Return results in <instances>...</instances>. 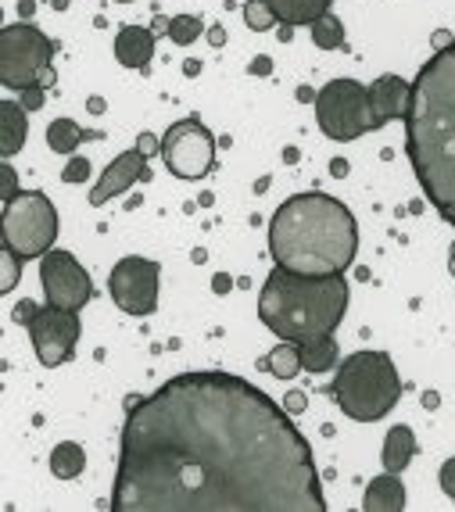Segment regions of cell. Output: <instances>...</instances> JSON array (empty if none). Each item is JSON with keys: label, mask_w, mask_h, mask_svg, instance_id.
<instances>
[{"label": "cell", "mask_w": 455, "mask_h": 512, "mask_svg": "<svg viewBox=\"0 0 455 512\" xmlns=\"http://www.w3.org/2000/svg\"><path fill=\"white\" fill-rule=\"evenodd\" d=\"M158 280H162V265L151 258L129 255L115 262L108 276V294L126 316H151L158 308Z\"/></svg>", "instance_id": "8fae6325"}, {"label": "cell", "mask_w": 455, "mask_h": 512, "mask_svg": "<svg viewBox=\"0 0 455 512\" xmlns=\"http://www.w3.org/2000/svg\"><path fill=\"white\" fill-rule=\"evenodd\" d=\"M208 40H212L215 47H223V40H226V29H223V26H215V29H212V36H208Z\"/></svg>", "instance_id": "836d02e7"}, {"label": "cell", "mask_w": 455, "mask_h": 512, "mask_svg": "<svg viewBox=\"0 0 455 512\" xmlns=\"http://www.w3.org/2000/svg\"><path fill=\"white\" fill-rule=\"evenodd\" d=\"M151 176V169H147V154H140L137 147L133 151H122L115 162L104 165L101 180L94 183V190H90V205H108L112 197L126 194L129 187H137V180H147Z\"/></svg>", "instance_id": "4fadbf2b"}, {"label": "cell", "mask_w": 455, "mask_h": 512, "mask_svg": "<svg viewBox=\"0 0 455 512\" xmlns=\"http://www.w3.org/2000/svg\"><path fill=\"white\" fill-rule=\"evenodd\" d=\"M43 104V86L36 83V86H26V90H22V108L26 111H36Z\"/></svg>", "instance_id": "f546056e"}, {"label": "cell", "mask_w": 455, "mask_h": 512, "mask_svg": "<svg viewBox=\"0 0 455 512\" xmlns=\"http://www.w3.org/2000/svg\"><path fill=\"white\" fill-rule=\"evenodd\" d=\"M201 33H205V22H201V15H176V18H169V40L180 43V47H190V43L198 40Z\"/></svg>", "instance_id": "d4e9b609"}, {"label": "cell", "mask_w": 455, "mask_h": 512, "mask_svg": "<svg viewBox=\"0 0 455 512\" xmlns=\"http://www.w3.org/2000/svg\"><path fill=\"white\" fill-rule=\"evenodd\" d=\"M405 151L438 215L455 226V40L423 61L405 115Z\"/></svg>", "instance_id": "7a4b0ae2"}, {"label": "cell", "mask_w": 455, "mask_h": 512, "mask_svg": "<svg viewBox=\"0 0 455 512\" xmlns=\"http://www.w3.org/2000/svg\"><path fill=\"white\" fill-rule=\"evenodd\" d=\"M115 58L126 69H147L155 58V33L144 26H122L115 36Z\"/></svg>", "instance_id": "9a60e30c"}, {"label": "cell", "mask_w": 455, "mask_h": 512, "mask_svg": "<svg viewBox=\"0 0 455 512\" xmlns=\"http://www.w3.org/2000/svg\"><path fill=\"white\" fill-rule=\"evenodd\" d=\"M309 33H312V43H316L319 51H337V47H344V26L334 11L319 15L309 26Z\"/></svg>", "instance_id": "cb8c5ba5"}, {"label": "cell", "mask_w": 455, "mask_h": 512, "mask_svg": "<svg viewBox=\"0 0 455 512\" xmlns=\"http://www.w3.org/2000/svg\"><path fill=\"white\" fill-rule=\"evenodd\" d=\"M15 169H11V165H4V205H8V201H15Z\"/></svg>", "instance_id": "1f68e13d"}, {"label": "cell", "mask_w": 455, "mask_h": 512, "mask_svg": "<svg viewBox=\"0 0 455 512\" xmlns=\"http://www.w3.org/2000/svg\"><path fill=\"white\" fill-rule=\"evenodd\" d=\"M101 133H90V129H79L72 119H54L47 126V147L58 154H72L83 140H97Z\"/></svg>", "instance_id": "44dd1931"}, {"label": "cell", "mask_w": 455, "mask_h": 512, "mask_svg": "<svg viewBox=\"0 0 455 512\" xmlns=\"http://www.w3.org/2000/svg\"><path fill=\"white\" fill-rule=\"evenodd\" d=\"M54 8H58V11H65V8H69V0H54Z\"/></svg>", "instance_id": "74e56055"}, {"label": "cell", "mask_w": 455, "mask_h": 512, "mask_svg": "<svg viewBox=\"0 0 455 512\" xmlns=\"http://www.w3.org/2000/svg\"><path fill=\"white\" fill-rule=\"evenodd\" d=\"M416 455V434L405 423H398V427L387 430L384 437V452H380V459H384V470L387 473H402L409 462H413Z\"/></svg>", "instance_id": "ac0fdd59"}, {"label": "cell", "mask_w": 455, "mask_h": 512, "mask_svg": "<svg viewBox=\"0 0 455 512\" xmlns=\"http://www.w3.org/2000/svg\"><path fill=\"white\" fill-rule=\"evenodd\" d=\"M162 158L172 176H180V180H205L215 165V137L208 133L205 122L198 119L172 122L162 137Z\"/></svg>", "instance_id": "30bf717a"}, {"label": "cell", "mask_w": 455, "mask_h": 512, "mask_svg": "<svg viewBox=\"0 0 455 512\" xmlns=\"http://www.w3.org/2000/svg\"><path fill=\"white\" fill-rule=\"evenodd\" d=\"M83 466H86V452L79 448L76 441L54 444V452H51V473H54V477L72 480V477H79V473H83Z\"/></svg>", "instance_id": "7402d4cb"}, {"label": "cell", "mask_w": 455, "mask_h": 512, "mask_svg": "<svg viewBox=\"0 0 455 512\" xmlns=\"http://www.w3.org/2000/svg\"><path fill=\"white\" fill-rule=\"evenodd\" d=\"M244 22L251 26V33H266L280 18H276V11L269 8L266 0H248V4H244Z\"/></svg>", "instance_id": "484cf974"}, {"label": "cell", "mask_w": 455, "mask_h": 512, "mask_svg": "<svg viewBox=\"0 0 455 512\" xmlns=\"http://www.w3.org/2000/svg\"><path fill=\"white\" fill-rule=\"evenodd\" d=\"M409 101H413V83L402 76H380L370 83V133L387 122L405 119L409 115Z\"/></svg>", "instance_id": "5bb4252c"}, {"label": "cell", "mask_w": 455, "mask_h": 512, "mask_svg": "<svg viewBox=\"0 0 455 512\" xmlns=\"http://www.w3.org/2000/svg\"><path fill=\"white\" fill-rule=\"evenodd\" d=\"M362 509L366 512H402L405 509V484L398 480V473H380L366 484L362 495Z\"/></svg>", "instance_id": "2e32d148"}, {"label": "cell", "mask_w": 455, "mask_h": 512, "mask_svg": "<svg viewBox=\"0 0 455 512\" xmlns=\"http://www.w3.org/2000/svg\"><path fill=\"white\" fill-rule=\"evenodd\" d=\"M137 151L151 158V154H155V151H162V140H155V137H151V133H144V137L137 140Z\"/></svg>", "instance_id": "4dcf8cb0"}, {"label": "cell", "mask_w": 455, "mask_h": 512, "mask_svg": "<svg viewBox=\"0 0 455 512\" xmlns=\"http://www.w3.org/2000/svg\"><path fill=\"white\" fill-rule=\"evenodd\" d=\"M348 312V280L334 276H301L276 265L258 294V319L280 341H309L341 326Z\"/></svg>", "instance_id": "277c9868"}, {"label": "cell", "mask_w": 455, "mask_h": 512, "mask_svg": "<svg viewBox=\"0 0 455 512\" xmlns=\"http://www.w3.org/2000/svg\"><path fill=\"white\" fill-rule=\"evenodd\" d=\"M18 269H22V258H18L11 248H4V291H11V287H15Z\"/></svg>", "instance_id": "83f0119b"}, {"label": "cell", "mask_w": 455, "mask_h": 512, "mask_svg": "<svg viewBox=\"0 0 455 512\" xmlns=\"http://www.w3.org/2000/svg\"><path fill=\"white\" fill-rule=\"evenodd\" d=\"M119 4H129V0H119Z\"/></svg>", "instance_id": "f35d334b"}, {"label": "cell", "mask_w": 455, "mask_h": 512, "mask_svg": "<svg viewBox=\"0 0 455 512\" xmlns=\"http://www.w3.org/2000/svg\"><path fill=\"white\" fill-rule=\"evenodd\" d=\"M448 269H452V276H455V244H452V255H448Z\"/></svg>", "instance_id": "8d00e7d4"}, {"label": "cell", "mask_w": 455, "mask_h": 512, "mask_svg": "<svg viewBox=\"0 0 455 512\" xmlns=\"http://www.w3.org/2000/svg\"><path fill=\"white\" fill-rule=\"evenodd\" d=\"M40 283L43 294H47V305L69 308V312H79L86 301L94 298V280L72 251H47L40 262Z\"/></svg>", "instance_id": "7c38bea8"}, {"label": "cell", "mask_w": 455, "mask_h": 512, "mask_svg": "<svg viewBox=\"0 0 455 512\" xmlns=\"http://www.w3.org/2000/svg\"><path fill=\"white\" fill-rule=\"evenodd\" d=\"M359 222L337 197L294 194L269 219V255L301 276H334L355 262Z\"/></svg>", "instance_id": "3957f363"}, {"label": "cell", "mask_w": 455, "mask_h": 512, "mask_svg": "<svg viewBox=\"0 0 455 512\" xmlns=\"http://www.w3.org/2000/svg\"><path fill=\"white\" fill-rule=\"evenodd\" d=\"M334 402L355 423H377L395 409L402 398V380H398L395 359L387 351H355L337 366L334 384H330Z\"/></svg>", "instance_id": "5b68a950"}, {"label": "cell", "mask_w": 455, "mask_h": 512, "mask_svg": "<svg viewBox=\"0 0 455 512\" xmlns=\"http://www.w3.org/2000/svg\"><path fill=\"white\" fill-rule=\"evenodd\" d=\"M115 512H327L309 441L233 373H180L129 402Z\"/></svg>", "instance_id": "6da1fadb"}, {"label": "cell", "mask_w": 455, "mask_h": 512, "mask_svg": "<svg viewBox=\"0 0 455 512\" xmlns=\"http://www.w3.org/2000/svg\"><path fill=\"white\" fill-rule=\"evenodd\" d=\"M86 176H90V162H86L83 154H79V158H72V162L65 165V172H61V180H65V183H83Z\"/></svg>", "instance_id": "4316f807"}, {"label": "cell", "mask_w": 455, "mask_h": 512, "mask_svg": "<svg viewBox=\"0 0 455 512\" xmlns=\"http://www.w3.org/2000/svg\"><path fill=\"white\" fill-rule=\"evenodd\" d=\"M438 480H441V491H445V495L455 502V455H452V459H448V462H441Z\"/></svg>", "instance_id": "f1b7e54d"}, {"label": "cell", "mask_w": 455, "mask_h": 512, "mask_svg": "<svg viewBox=\"0 0 455 512\" xmlns=\"http://www.w3.org/2000/svg\"><path fill=\"white\" fill-rule=\"evenodd\" d=\"M18 11H22V15H33V0H22V4H18Z\"/></svg>", "instance_id": "d590c367"}, {"label": "cell", "mask_w": 455, "mask_h": 512, "mask_svg": "<svg viewBox=\"0 0 455 512\" xmlns=\"http://www.w3.org/2000/svg\"><path fill=\"white\" fill-rule=\"evenodd\" d=\"M266 369L273 376H280V380H294V376L301 373V348L298 341H280L273 351H269V359H266Z\"/></svg>", "instance_id": "603a6c76"}, {"label": "cell", "mask_w": 455, "mask_h": 512, "mask_svg": "<svg viewBox=\"0 0 455 512\" xmlns=\"http://www.w3.org/2000/svg\"><path fill=\"white\" fill-rule=\"evenodd\" d=\"M58 240V208L43 190H18L15 201L4 205V248L22 262L43 258Z\"/></svg>", "instance_id": "8992f818"}, {"label": "cell", "mask_w": 455, "mask_h": 512, "mask_svg": "<svg viewBox=\"0 0 455 512\" xmlns=\"http://www.w3.org/2000/svg\"><path fill=\"white\" fill-rule=\"evenodd\" d=\"M305 409V398H301V394H291V398H287V412H301Z\"/></svg>", "instance_id": "d6a6232c"}, {"label": "cell", "mask_w": 455, "mask_h": 512, "mask_svg": "<svg viewBox=\"0 0 455 512\" xmlns=\"http://www.w3.org/2000/svg\"><path fill=\"white\" fill-rule=\"evenodd\" d=\"M255 72H258V76H266V72H269V58H255Z\"/></svg>", "instance_id": "e575fe53"}, {"label": "cell", "mask_w": 455, "mask_h": 512, "mask_svg": "<svg viewBox=\"0 0 455 512\" xmlns=\"http://www.w3.org/2000/svg\"><path fill=\"white\" fill-rule=\"evenodd\" d=\"M284 26H312L319 15H327L334 0H266Z\"/></svg>", "instance_id": "d6986e66"}, {"label": "cell", "mask_w": 455, "mask_h": 512, "mask_svg": "<svg viewBox=\"0 0 455 512\" xmlns=\"http://www.w3.org/2000/svg\"><path fill=\"white\" fill-rule=\"evenodd\" d=\"M29 137V111L22 108V101H4L0 104V154L15 158Z\"/></svg>", "instance_id": "e0dca14e"}, {"label": "cell", "mask_w": 455, "mask_h": 512, "mask_svg": "<svg viewBox=\"0 0 455 512\" xmlns=\"http://www.w3.org/2000/svg\"><path fill=\"white\" fill-rule=\"evenodd\" d=\"M316 122L337 144H352L370 133V86L359 79H334L316 94Z\"/></svg>", "instance_id": "9c48e42d"}, {"label": "cell", "mask_w": 455, "mask_h": 512, "mask_svg": "<svg viewBox=\"0 0 455 512\" xmlns=\"http://www.w3.org/2000/svg\"><path fill=\"white\" fill-rule=\"evenodd\" d=\"M11 316H15L18 326L29 330L36 359L47 369L65 366V362L76 355L79 330H83V326H79V312H69V308H58V305H36V301L22 298Z\"/></svg>", "instance_id": "52a82bcc"}, {"label": "cell", "mask_w": 455, "mask_h": 512, "mask_svg": "<svg viewBox=\"0 0 455 512\" xmlns=\"http://www.w3.org/2000/svg\"><path fill=\"white\" fill-rule=\"evenodd\" d=\"M301 366L309 369V373H330L337 369V341L334 333H323V337H309V341H301Z\"/></svg>", "instance_id": "ffe728a7"}, {"label": "cell", "mask_w": 455, "mask_h": 512, "mask_svg": "<svg viewBox=\"0 0 455 512\" xmlns=\"http://www.w3.org/2000/svg\"><path fill=\"white\" fill-rule=\"evenodd\" d=\"M54 43L33 22H15L0 33V83L8 90L43 86V76L51 72Z\"/></svg>", "instance_id": "ba28073f"}]
</instances>
